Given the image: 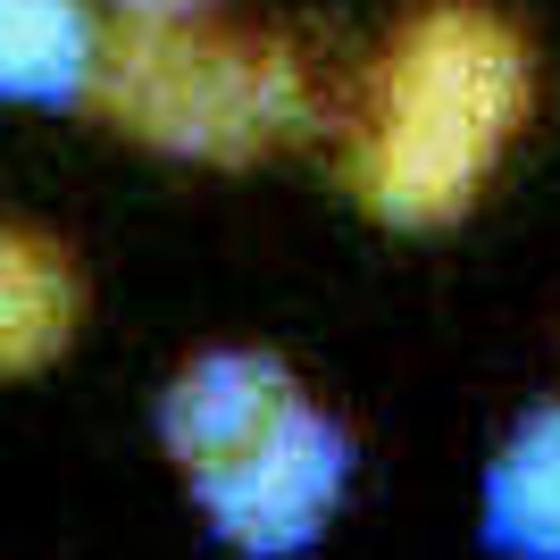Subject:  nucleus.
Wrapping results in <instances>:
<instances>
[{
  "instance_id": "f257e3e1",
  "label": "nucleus",
  "mask_w": 560,
  "mask_h": 560,
  "mask_svg": "<svg viewBox=\"0 0 560 560\" xmlns=\"http://www.w3.org/2000/svg\"><path fill=\"white\" fill-rule=\"evenodd\" d=\"M536 117V50L493 0H419L360 75L343 185L376 226H460Z\"/></svg>"
},
{
  "instance_id": "f03ea898",
  "label": "nucleus",
  "mask_w": 560,
  "mask_h": 560,
  "mask_svg": "<svg viewBox=\"0 0 560 560\" xmlns=\"http://www.w3.org/2000/svg\"><path fill=\"white\" fill-rule=\"evenodd\" d=\"M93 101L126 142L192 167L277 160L318 126L302 50L226 18H117L93 68Z\"/></svg>"
},
{
  "instance_id": "7ed1b4c3",
  "label": "nucleus",
  "mask_w": 560,
  "mask_h": 560,
  "mask_svg": "<svg viewBox=\"0 0 560 560\" xmlns=\"http://www.w3.org/2000/svg\"><path fill=\"white\" fill-rule=\"evenodd\" d=\"M351 477H360V444L327 401H293L268 435H252L243 452H226L218 468L185 477L210 536L243 560H302L327 544V527L343 518Z\"/></svg>"
},
{
  "instance_id": "20e7f679",
  "label": "nucleus",
  "mask_w": 560,
  "mask_h": 560,
  "mask_svg": "<svg viewBox=\"0 0 560 560\" xmlns=\"http://www.w3.org/2000/svg\"><path fill=\"white\" fill-rule=\"evenodd\" d=\"M293 401H302V376L284 369L277 351L218 343V351H201V360H185L176 385L160 394V444L185 477H201V468H218L226 452H243L252 435H268Z\"/></svg>"
},
{
  "instance_id": "39448f33",
  "label": "nucleus",
  "mask_w": 560,
  "mask_h": 560,
  "mask_svg": "<svg viewBox=\"0 0 560 560\" xmlns=\"http://www.w3.org/2000/svg\"><path fill=\"white\" fill-rule=\"evenodd\" d=\"M477 536L493 560H560V401H536L477 477Z\"/></svg>"
},
{
  "instance_id": "423d86ee",
  "label": "nucleus",
  "mask_w": 560,
  "mask_h": 560,
  "mask_svg": "<svg viewBox=\"0 0 560 560\" xmlns=\"http://www.w3.org/2000/svg\"><path fill=\"white\" fill-rule=\"evenodd\" d=\"M84 327V277L68 243L0 218V376H34Z\"/></svg>"
},
{
  "instance_id": "0eeeda50",
  "label": "nucleus",
  "mask_w": 560,
  "mask_h": 560,
  "mask_svg": "<svg viewBox=\"0 0 560 560\" xmlns=\"http://www.w3.org/2000/svg\"><path fill=\"white\" fill-rule=\"evenodd\" d=\"M101 43H109V25L93 18V0H0V101H18V109L84 101Z\"/></svg>"
},
{
  "instance_id": "6e6552de",
  "label": "nucleus",
  "mask_w": 560,
  "mask_h": 560,
  "mask_svg": "<svg viewBox=\"0 0 560 560\" xmlns=\"http://www.w3.org/2000/svg\"><path fill=\"white\" fill-rule=\"evenodd\" d=\"M218 0H117V18H201Z\"/></svg>"
}]
</instances>
